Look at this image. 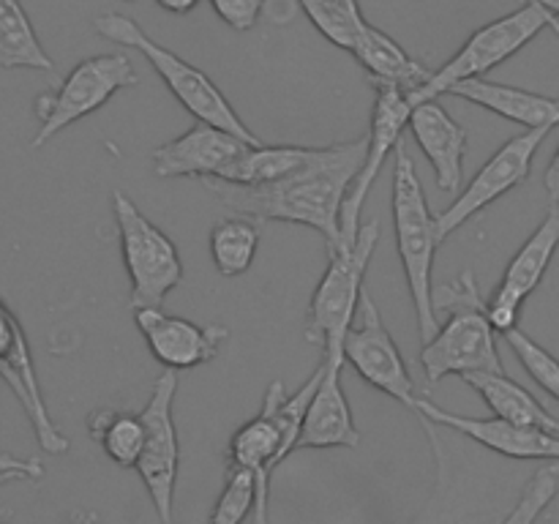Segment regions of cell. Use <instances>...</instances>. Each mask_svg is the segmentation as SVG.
<instances>
[{"label": "cell", "mask_w": 559, "mask_h": 524, "mask_svg": "<svg viewBox=\"0 0 559 524\" xmlns=\"http://www.w3.org/2000/svg\"><path fill=\"white\" fill-rule=\"evenodd\" d=\"M87 431H91L93 442H98L118 467H134L142 453V442H145L140 415L93 409L87 415Z\"/></svg>", "instance_id": "obj_26"}, {"label": "cell", "mask_w": 559, "mask_h": 524, "mask_svg": "<svg viewBox=\"0 0 559 524\" xmlns=\"http://www.w3.org/2000/svg\"><path fill=\"white\" fill-rule=\"evenodd\" d=\"M254 511V478L240 467H227L224 489L211 513V524H243Z\"/></svg>", "instance_id": "obj_30"}, {"label": "cell", "mask_w": 559, "mask_h": 524, "mask_svg": "<svg viewBox=\"0 0 559 524\" xmlns=\"http://www.w3.org/2000/svg\"><path fill=\"white\" fill-rule=\"evenodd\" d=\"M246 147L238 136L197 120L191 129L153 151L151 164L158 178H216Z\"/></svg>", "instance_id": "obj_19"}, {"label": "cell", "mask_w": 559, "mask_h": 524, "mask_svg": "<svg viewBox=\"0 0 559 524\" xmlns=\"http://www.w3.org/2000/svg\"><path fill=\"white\" fill-rule=\"evenodd\" d=\"M393 229H396V251L402 260L404 278H407L409 298H413L415 317H418V331L424 344L440 327V320L431 306V293H435V254L440 238H437L435 213H431L429 200L424 194V183L418 178L413 156H409L407 142L399 140L393 151Z\"/></svg>", "instance_id": "obj_4"}, {"label": "cell", "mask_w": 559, "mask_h": 524, "mask_svg": "<svg viewBox=\"0 0 559 524\" xmlns=\"http://www.w3.org/2000/svg\"><path fill=\"white\" fill-rule=\"evenodd\" d=\"M175 391H178V371L167 369L153 382L151 398L140 413L145 442L134 464L162 524H173L175 484H178L180 467V442L173 418Z\"/></svg>", "instance_id": "obj_10"}, {"label": "cell", "mask_w": 559, "mask_h": 524, "mask_svg": "<svg viewBox=\"0 0 559 524\" xmlns=\"http://www.w3.org/2000/svg\"><path fill=\"white\" fill-rule=\"evenodd\" d=\"M415 409H418L424 420H431V424L459 431V434L469 437V440L489 448V451L500 453V456L551 458V462H559V434H551V431L513 426L500 418H469V415L448 413L440 404L429 402V398L424 396H418Z\"/></svg>", "instance_id": "obj_18"}, {"label": "cell", "mask_w": 559, "mask_h": 524, "mask_svg": "<svg viewBox=\"0 0 559 524\" xmlns=\"http://www.w3.org/2000/svg\"><path fill=\"white\" fill-rule=\"evenodd\" d=\"M559 249V200L549 202V213L544 222L538 224L527 243L516 251L511 262H508L506 273H502L500 287L495 289L489 300H486V317H489L495 333H508L519 327V314L530 295L538 289L544 282L546 271H549L551 260H555Z\"/></svg>", "instance_id": "obj_14"}, {"label": "cell", "mask_w": 559, "mask_h": 524, "mask_svg": "<svg viewBox=\"0 0 559 524\" xmlns=\"http://www.w3.org/2000/svg\"><path fill=\"white\" fill-rule=\"evenodd\" d=\"M136 82L140 76L134 63L123 52H104L80 60L52 91L36 98L38 131L31 140V147L47 145L60 131L102 109L115 93L134 87Z\"/></svg>", "instance_id": "obj_8"}, {"label": "cell", "mask_w": 559, "mask_h": 524, "mask_svg": "<svg viewBox=\"0 0 559 524\" xmlns=\"http://www.w3.org/2000/svg\"><path fill=\"white\" fill-rule=\"evenodd\" d=\"M320 364L322 377L304 413L295 451L300 448H358L360 431L355 426L353 409H349L342 385L344 355L322 353Z\"/></svg>", "instance_id": "obj_17"}, {"label": "cell", "mask_w": 559, "mask_h": 524, "mask_svg": "<svg viewBox=\"0 0 559 524\" xmlns=\"http://www.w3.org/2000/svg\"><path fill=\"white\" fill-rule=\"evenodd\" d=\"M420 153L429 158L435 180L442 191L456 194L462 189L464 153H467V131L459 120L448 115L437 98L415 104L407 120Z\"/></svg>", "instance_id": "obj_20"}, {"label": "cell", "mask_w": 559, "mask_h": 524, "mask_svg": "<svg viewBox=\"0 0 559 524\" xmlns=\"http://www.w3.org/2000/svg\"><path fill=\"white\" fill-rule=\"evenodd\" d=\"M213 11L227 22L233 31H251L260 20L265 0H211Z\"/></svg>", "instance_id": "obj_32"}, {"label": "cell", "mask_w": 559, "mask_h": 524, "mask_svg": "<svg viewBox=\"0 0 559 524\" xmlns=\"http://www.w3.org/2000/svg\"><path fill=\"white\" fill-rule=\"evenodd\" d=\"M549 131L551 129H527L524 134L513 136V140H508L506 145L475 172V178L469 180L467 189H464L445 211L435 216L440 243L445 238H451L456 229H462L469 218H475L480 211L495 205L500 196L519 189V186L530 178L535 153L544 145Z\"/></svg>", "instance_id": "obj_12"}, {"label": "cell", "mask_w": 559, "mask_h": 524, "mask_svg": "<svg viewBox=\"0 0 559 524\" xmlns=\"http://www.w3.org/2000/svg\"><path fill=\"white\" fill-rule=\"evenodd\" d=\"M311 147L300 145H254L246 147L238 158H235L229 167H224L216 175V180L235 186H265L273 180L284 178V175L295 172L298 167H304L306 158H309Z\"/></svg>", "instance_id": "obj_25"}, {"label": "cell", "mask_w": 559, "mask_h": 524, "mask_svg": "<svg viewBox=\"0 0 559 524\" xmlns=\"http://www.w3.org/2000/svg\"><path fill=\"white\" fill-rule=\"evenodd\" d=\"M544 27H551V33L559 38V22L555 16H549L544 9L530 3L511 11V14L500 16V20L489 22V25L478 27L445 66L431 71L429 82H426L420 91L409 93V104L415 107V104L420 102L440 98L453 82L480 80V76L489 74L491 69H497V66L506 63L508 58H513L519 49L527 47Z\"/></svg>", "instance_id": "obj_7"}, {"label": "cell", "mask_w": 559, "mask_h": 524, "mask_svg": "<svg viewBox=\"0 0 559 524\" xmlns=\"http://www.w3.org/2000/svg\"><path fill=\"white\" fill-rule=\"evenodd\" d=\"M409 104L407 93L396 85H374V109H371V126L366 134V158L355 178L353 189L347 191V200L342 205V249H349L358 238V229L364 224V205L369 200L371 186L385 169L388 156L396 151L404 129H407ZM338 249V251H342Z\"/></svg>", "instance_id": "obj_13"}, {"label": "cell", "mask_w": 559, "mask_h": 524, "mask_svg": "<svg viewBox=\"0 0 559 524\" xmlns=\"http://www.w3.org/2000/svg\"><path fill=\"white\" fill-rule=\"evenodd\" d=\"M257 249H260V229L251 218H224L211 229V254L222 276H243L254 262Z\"/></svg>", "instance_id": "obj_27"}, {"label": "cell", "mask_w": 559, "mask_h": 524, "mask_svg": "<svg viewBox=\"0 0 559 524\" xmlns=\"http://www.w3.org/2000/svg\"><path fill=\"white\" fill-rule=\"evenodd\" d=\"M0 380L20 398L41 451L52 453V456H60V453L69 451V437L55 426L52 415H49L47 404H44L41 385H38L36 369H33V355L25 331H22L14 311L3 303V298H0Z\"/></svg>", "instance_id": "obj_15"}, {"label": "cell", "mask_w": 559, "mask_h": 524, "mask_svg": "<svg viewBox=\"0 0 559 524\" xmlns=\"http://www.w3.org/2000/svg\"><path fill=\"white\" fill-rule=\"evenodd\" d=\"M5 484H9V478H0V486H5Z\"/></svg>", "instance_id": "obj_38"}, {"label": "cell", "mask_w": 559, "mask_h": 524, "mask_svg": "<svg viewBox=\"0 0 559 524\" xmlns=\"http://www.w3.org/2000/svg\"><path fill=\"white\" fill-rule=\"evenodd\" d=\"M322 377V364L311 371L309 380L287 396L282 380L271 382L265 393V404L257 418L246 420L229 442L227 467H240L254 478V524H267V505H271V478L289 453H295L304 413Z\"/></svg>", "instance_id": "obj_3"}, {"label": "cell", "mask_w": 559, "mask_h": 524, "mask_svg": "<svg viewBox=\"0 0 559 524\" xmlns=\"http://www.w3.org/2000/svg\"><path fill=\"white\" fill-rule=\"evenodd\" d=\"M123 265L131 278L134 309H162L164 298L183 282V262L164 229H158L123 191L112 194Z\"/></svg>", "instance_id": "obj_9"}, {"label": "cell", "mask_w": 559, "mask_h": 524, "mask_svg": "<svg viewBox=\"0 0 559 524\" xmlns=\"http://www.w3.org/2000/svg\"><path fill=\"white\" fill-rule=\"evenodd\" d=\"M380 240V222L360 224L358 238L349 249L331 254L306 314V342L320 344L322 353H342L347 327L353 325L355 309L364 295V278ZM344 355V353H342Z\"/></svg>", "instance_id": "obj_6"}, {"label": "cell", "mask_w": 559, "mask_h": 524, "mask_svg": "<svg viewBox=\"0 0 559 524\" xmlns=\"http://www.w3.org/2000/svg\"><path fill=\"white\" fill-rule=\"evenodd\" d=\"M298 3L300 9L306 11V16L311 20V25H314L328 41L347 49V52L353 49L360 27L366 25V16L364 20H355V16H349L347 11L336 9V5L328 3V0H298Z\"/></svg>", "instance_id": "obj_31"}, {"label": "cell", "mask_w": 559, "mask_h": 524, "mask_svg": "<svg viewBox=\"0 0 559 524\" xmlns=\"http://www.w3.org/2000/svg\"><path fill=\"white\" fill-rule=\"evenodd\" d=\"M158 5H162L164 11H169V14H189V11H194V5L200 3V0H156Z\"/></svg>", "instance_id": "obj_35"}, {"label": "cell", "mask_w": 559, "mask_h": 524, "mask_svg": "<svg viewBox=\"0 0 559 524\" xmlns=\"http://www.w3.org/2000/svg\"><path fill=\"white\" fill-rule=\"evenodd\" d=\"M535 5H540L546 14L555 16V20L559 22V0H535Z\"/></svg>", "instance_id": "obj_37"}, {"label": "cell", "mask_w": 559, "mask_h": 524, "mask_svg": "<svg viewBox=\"0 0 559 524\" xmlns=\"http://www.w3.org/2000/svg\"><path fill=\"white\" fill-rule=\"evenodd\" d=\"M134 322L153 358L169 371L211 364L229 338L224 325H197L164 309H134Z\"/></svg>", "instance_id": "obj_16"}, {"label": "cell", "mask_w": 559, "mask_h": 524, "mask_svg": "<svg viewBox=\"0 0 559 524\" xmlns=\"http://www.w3.org/2000/svg\"><path fill=\"white\" fill-rule=\"evenodd\" d=\"M442 96H456L469 104H478V107L513 120L524 129H555L559 126V96H540V93L524 91V87L500 85V82H491L486 76L453 82Z\"/></svg>", "instance_id": "obj_21"}, {"label": "cell", "mask_w": 559, "mask_h": 524, "mask_svg": "<svg viewBox=\"0 0 559 524\" xmlns=\"http://www.w3.org/2000/svg\"><path fill=\"white\" fill-rule=\"evenodd\" d=\"M328 3H333V5H336V9H342V11H347V14L355 16V20H364V14H360L358 0H328Z\"/></svg>", "instance_id": "obj_36"}, {"label": "cell", "mask_w": 559, "mask_h": 524, "mask_svg": "<svg viewBox=\"0 0 559 524\" xmlns=\"http://www.w3.org/2000/svg\"><path fill=\"white\" fill-rule=\"evenodd\" d=\"M349 52H353L355 60L364 66L371 85H396L402 87L407 96L420 91L431 76V71L426 69L420 60L409 58V52H404L402 44H396L388 33L369 25V22L360 27L358 38H355Z\"/></svg>", "instance_id": "obj_22"}, {"label": "cell", "mask_w": 559, "mask_h": 524, "mask_svg": "<svg viewBox=\"0 0 559 524\" xmlns=\"http://www.w3.org/2000/svg\"><path fill=\"white\" fill-rule=\"evenodd\" d=\"M0 478L9 480H41L44 464L38 458H20L11 453H0Z\"/></svg>", "instance_id": "obj_33"}, {"label": "cell", "mask_w": 559, "mask_h": 524, "mask_svg": "<svg viewBox=\"0 0 559 524\" xmlns=\"http://www.w3.org/2000/svg\"><path fill=\"white\" fill-rule=\"evenodd\" d=\"M126 3H134V0H126Z\"/></svg>", "instance_id": "obj_40"}, {"label": "cell", "mask_w": 559, "mask_h": 524, "mask_svg": "<svg viewBox=\"0 0 559 524\" xmlns=\"http://www.w3.org/2000/svg\"><path fill=\"white\" fill-rule=\"evenodd\" d=\"M544 186H546V191H549V202H557L559 200V147H557L555 158L549 162V167H546Z\"/></svg>", "instance_id": "obj_34"}, {"label": "cell", "mask_w": 559, "mask_h": 524, "mask_svg": "<svg viewBox=\"0 0 559 524\" xmlns=\"http://www.w3.org/2000/svg\"><path fill=\"white\" fill-rule=\"evenodd\" d=\"M508 342V347L516 353V358L522 360V366L527 369V374L549 393L551 398L559 402V360L549 353L546 347H540L535 338H530L527 333L513 327V331L502 333Z\"/></svg>", "instance_id": "obj_29"}, {"label": "cell", "mask_w": 559, "mask_h": 524, "mask_svg": "<svg viewBox=\"0 0 559 524\" xmlns=\"http://www.w3.org/2000/svg\"><path fill=\"white\" fill-rule=\"evenodd\" d=\"M559 497V462L546 464L530 478L522 497L513 505V511L502 519V524H535Z\"/></svg>", "instance_id": "obj_28"}, {"label": "cell", "mask_w": 559, "mask_h": 524, "mask_svg": "<svg viewBox=\"0 0 559 524\" xmlns=\"http://www.w3.org/2000/svg\"><path fill=\"white\" fill-rule=\"evenodd\" d=\"M342 353L344 360L358 371L360 380H366L377 391L388 393L404 407L415 409L418 396H415V382L409 377L407 364H404L402 349L396 347L391 331L382 322L374 298L366 289L358 300V309H355L353 325L344 333Z\"/></svg>", "instance_id": "obj_11"}, {"label": "cell", "mask_w": 559, "mask_h": 524, "mask_svg": "<svg viewBox=\"0 0 559 524\" xmlns=\"http://www.w3.org/2000/svg\"><path fill=\"white\" fill-rule=\"evenodd\" d=\"M93 27H96L98 36L109 38V41L115 44H123V47L129 49H136V52L153 66V71L162 76V82L169 87V93L183 104L186 112L194 115L200 123L216 126V129L238 136L246 145H262L260 136L238 118L233 104L227 102V96L218 91V85L205 74V71L191 66L189 60H183L178 52H173V49L153 41L131 16L109 11V14L96 16Z\"/></svg>", "instance_id": "obj_5"}, {"label": "cell", "mask_w": 559, "mask_h": 524, "mask_svg": "<svg viewBox=\"0 0 559 524\" xmlns=\"http://www.w3.org/2000/svg\"><path fill=\"white\" fill-rule=\"evenodd\" d=\"M431 306L437 320L442 314L445 322H440L435 336L420 349V366L429 385L451 374H506L497 333L486 317V300L473 271L435 287Z\"/></svg>", "instance_id": "obj_2"}, {"label": "cell", "mask_w": 559, "mask_h": 524, "mask_svg": "<svg viewBox=\"0 0 559 524\" xmlns=\"http://www.w3.org/2000/svg\"><path fill=\"white\" fill-rule=\"evenodd\" d=\"M366 158V136L338 145L311 147L304 167L265 186H235L202 178L205 189L235 216L289 222L322 235L328 254L342 249V205Z\"/></svg>", "instance_id": "obj_1"}, {"label": "cell", "mask_w": 559, "mask_h": 524, "mask_svg": "<svg viewBox=\"0 0 559 524\" xmlns=\"http://www.w3.org/2000/svg\"><path fill=\"white\" fill-rule=\"evenodd\" d=\"M462 380L467 382L475 393H480V398L489 404L495 418L508 420V424L513 426H527V429H540L559 434V420L555 415H551L527 388H522L508 374H464Z\"/></svg>", "instance_id": "obj_23"}, {"label": "cell", "mask_w": 559, "mask_h": 524, "mask_svg": "<svg viewBox=\"0 0 559 524\" xmlns=\"http://www.w3.org/2000/svg\"><path fill=\"white\" fill-rule=\"evenodd\" d=\"M527 3H530V5H535V0H527ZM538 9H540V5H538Z\"/></svg>", "instance_id": "obj_39"}, {"label": "cell", "mask_w": 559, "mask_h": 524, "mask_svg": "<svg viewBox=\"0 0 559 524\" xmlns=\"http://www.w3.org/2000/svg\"><path fill=\"white\" fill-rule=\"evenodd\" d=\"M0 69H33L47 74L55 71L22 0H0Z\"/></svg>", "instance_id": "obj_24"}]
</instances>
